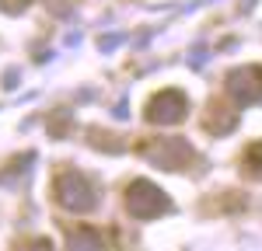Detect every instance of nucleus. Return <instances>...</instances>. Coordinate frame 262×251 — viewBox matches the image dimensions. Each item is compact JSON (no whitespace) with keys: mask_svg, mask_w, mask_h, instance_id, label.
<instances>
[{"mask_svg":"<svg viewBox=\"0 0 262 251\" xmlns=\"http://www.w3.org/2000/svg\"><path fill=\"white\" fill-rule=\"evenodd\" d=\"M238 126V105H231L227 108V102H213L210 105V112H206V129L210 133H231Z\"/></svg>","mask_w":262,"mask_h":251,"instance_id":"423d86ee","label":"nucleus"},{"mask_svg":"<svg viewBox=\"0 0 262 251\" xmlns=\"http://www.w3.org/2000/svg\"><path fill=\"white\" fill-rule=\"evenodd\" d=\"M95 237H98V234H91V230H81V234H74V237H70V244H74V248H101L105 241H95Z\"/></svg>","mask_w":262,"mask_h":251,"instance_id":"6e6552de","label":"nucleus"},{"mask_svg":"<svg viewBox=\"0 0 262 251\" xmlns=\"http://www.w3.org/2000/svg\"><path fill=\"white\" fill-rule=\"evenodd\" d=\"M192 154H196L192 143L182 140V136H161V140L143 146V157L154 167H161V171H185L192 164Z\"/></svg>","mask_w":262,"mask_h":251,"instance_id":"7ed1b4c3","label":"nucleus"},{"mask_svg":"<svg viewBox=\"0 0 262 251\" xmlns=\"http://www.w3.org/2000/svg\"><path fill=\"white\" fill-rule=\"evenodd\" d=\"M126 209H129V216H137V220H158L161 213L171 209V199H168L154 182L133 178L129 188H126Z\"/></svg>","mask_w":262,"mask_h":251,"instance_id":"f03ea898","label":"nucleus"},{"mask_svg":"<svg viewBox=\"0 0 262 251\" xmlns=\"http://www.w3.org/2000/svg\"><path fill=\"white\" fill-rule=\"evenodd\" d=\"M227 98L234 105H252L262 98V66H238L227 73Z\"/></svg>","mask_w":262,"mask_h":251,"instance_id":"39448f33","label":"nucleus"},{"mask_svg":"<svg viewBox=\"0 0 262 251\" xmlns=\"http://www.w3.org/2000/svg\"><path fill=\"white\" fill-rule=\"evenodd\" d=\"M28 4H32V0H0V11H4V14H21Z\"/></svg>","mask_w":262,"mask_h":251,"instance_id":"1a4fd4ad","label":"nucleus"},{"mask_svg":"<svg viewBox=\"0 0 262 251\" xmlns=\"http://www.w3.org/2000/svg\"><path fill=\"white\" fill-rule=\"evenodd\" d=\"M53 195H56V203L67 213H91L95 203H98L95 185L84 174H77V171H60L56 174V185H53Z\"/></svg>","mask_w":262,"mask_h":251,"instance_id":"f257e3e1","label":"nucleus"},{"mask_svg":"<svg viewBox=\"0 0 262 251\" xmlns=\"http://www.w3.org/2000/svg\"><path fill=\"white\" fill-rule=\"evenodd\" d=\"M143 115H147V122H154V126H175L189 115V98H185L182 91H175V87L158 91V94L147 102Z\"/></svg>","mask_w":262,"mask_h":251,"instance_id":"20e7f679","label":"nucleus"},{"mask_svg":"<svg viewBox=\"0 0 262 251\" xmlns=\"http://www.w3.org/2000/svg\"><path fill=\"white\" fill-rule=\"evenodd\" d=\"M245 164H248L252 174H262V140H255V143L245 150Z\"/></svg>","mask_w":262,"mask_h":251,"instance_id":"0eeeda50","label":"nucleus"}]
</instances>
